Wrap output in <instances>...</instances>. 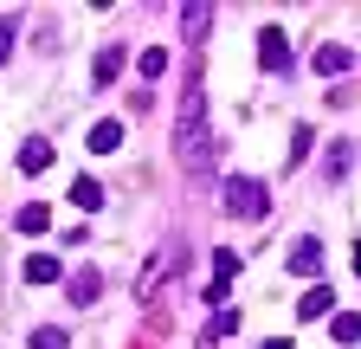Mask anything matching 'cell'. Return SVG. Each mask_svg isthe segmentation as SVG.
<instances>
[{
    "label": "cell",
    "instance_id": "cell-16",
    "mask_svg": "<svg viewBox=\"0 0 361 349\" xmlns=\"http://www.w3.org/2000/svg\"><path fill=\"white\" fill-rule=\"evenodd\" d=\"M135 71L142 78H168V46H149L142 59H135Z\"/></svg>",
    "mask_w": 361,
    "mask_h": 349
},
{
    "label": "cell",
    "instance_id": "cell-15",
    "mask_svg": "<svg viewBox=\"0 0 361 349\" xmlns=\"http://www.w3.org/2000/svg\"><path fill=\"white\" fill-rule=\"evenodd\" d=\"M97 291H104V278L90 272V266H84V272L71 278V304H97Z\"/></svg>",
    "mask_w": 361,
    "mask_h": 349
},
{
    "label": "cell",
    "instance_id": "cell-23",
    "mask_svg": "<svg viewBox=\"0 0 361 349\" xmlns=\"http://www.w3.org/2000/svg\"><path fill=\"white\" fill-rule=\"evenodd\" d=\"M258 349H290V336H271V343H258Z\"/></svg>",
    "mask_w": 361,
    "mask_h": 349
},
{
    "label": "cell",
    "instance_id": "cell-7",
    "mask_svg": "<svg viewBox=\"0 0 361 349\" xmlns=\"http://www.w3.org/2000/svg\"><path fill=\"white\" fill-rule=\"evenodd\" d=\"M316 71H323V78H342L348 65H355V52L348 46H336V39H323V46H316V59H310Z\"/></svg>",
    "mask_w": 361,
    "mask_h": 349
},
{
    "label": "cell",
    "instance_id": "cell-17",
    "mask_svg": "<svg viewBox=\"0 0 361 349\" xmlns=\"http://www.w3.org/2000/svg\"><path fill=\"white\" fill-rule=\"evenodd\" d=\"M45 227H52V213H45L39 201H26L20 207V233H45Z\"/></svg>",
    "mask_w": 361,
    "mask_h": 349
},
{
    "label": "cell",
    "instance_id": "cell-5",
    "mask_svg": "<svg viewBox=\"0 0 361 349\" xmlns=\"http://www.w3.org/2000/svg\"><path fill=\"white\" fill-rule=\"evenodd\" d=\"M284 266H290L297 278H316V272H323V239H297Z\"/></svg>",
    "mask_w": 361,
    "mask_h": 349
},
{
    "label": "cell",
    "instance_id": "cell-14",
    "mask_svg": "<svg viewBox=\"0 0 361 349\" xmlns=\"http://www.w3.org/2000/svg\"><path fill=\"white\" fill-rule=\"evenodd\" d=\"M71 201L78 207H104V182H97V174H78V182H71Z\"/></svg>",
    "mask_w": 361,
    "mask_h": 349
},
{
    "label": "cell",
    "instance_id": "cell-13",
    "mask_svg": "<svg viewBox=\"0 0 361 349\" xmlns=\"http://www.w3.org/2000/svg\"><path fill=\"white\" fill-rule=\"evenodd\" d=\"M84 143H90V149H97V155H110V149L123 143V123H116V117H104V123H97V129H90V136H84Z\"/></svg>",
    "mask_w": 361,
    "mask_h": 349
},
{
    "label": "cell",
    "instance_id": "cell-22",
    "mask_svg": "<svg viewBox=\"0 0 361 349\" xmlns=\"http://www.w3.org/2000/svg\"><path fill=\"white\" fill-rule=\"evenodd\" d=\"M13 32H20V20H0V65L13 59Z\"/></svg>",
    "mask_w": 361,
    "mask_h": 349
},
{
    "label": "cell",
    "instance_id": "cell-10",
    "mask_svg": "<svg viewBox=\"0 0 361 349\" xmlns=\"http://www.w3.org/2000/svg\"><path fill=\"white\" fill-rule=\"evenodd\" d=\"M59 278H65V266H59L52 252H32L26 259V285H59Z\"/></svg>",
    "mask_w": 361,
    "mask_h": 349
},
{
    "label": "cell",
    "instance_id": "cell-8",
    "mask_svg": "<svg viewBox=\"0 0 361 349\" xmlns=\"http://www.w3.org/2000/svg\"><path fill=\"white\" fill-rule=\"evenodd\" d=\"M116 78H123V46H104L97 65H90V84H97V91H110Z\"/></svg>",
    "mask_w": 361,
    "mask_h": 349
},
{
    "label": "cell",
    "instance_id": "cell-21",
    "mask_svg": "<svg viewBox=\"0 0 361 349\" xmlns=\"http://www.w3.org/2000/svg\"><path fill=\"white\" fill-rule=\"evenodd\" d=\"M32 349H71V336H65V330H52V324H45V330H32Z\"/></svg>",
    "mask_w": 361,
    "mask_h": 349
},
{
    "label": "cell",
    "instance_id": "cell-1",
    "mask_svg": "<svg viewBox=\"0 0 361 349\" xmlns=\"http://www.w3.org/2000/svg\"><path fill=\"white\" fill-rule=\"evenodd\" d=\"M174 162L188 168V174H207V162H213V129H207V84H200V71H188V84H180Z\"/></svg>",
    "mask_w": 361,
    "mask_h": 349
},
{
    "label": "cell",
    "instance_id": "cell-11",
    "mask_svg": "<svg viewBox=\"0 0 361 349\" xmlns=\"http://www.w3.org/2000/svg\"><path fill=\"white\" fill-rule=\"evenodd\" d=\"M348 162H355V149H348V143H329V155H323V182H329V188L348 174Z\"/></svg>",
    "mask_w": 361,
    "mask_h": 349
},
{
    "label": "cell",
    "instance_id": "cell-18",
    "mask_svg": "<svg viewBox=\"0 0 361 349\" xmlns=\"http://www.w3.org/2000/svg\"><path fill=\"white\" fill-rule=\"evenodd\" d=\"M213 278H219V285H233V278H239V252H226V246H219V252H213Z\"/></svg>",
    "mask_w": 361,
    "mask_h": 349
},
{
    "label": "cell",
    "instance_id": "cell-3",
    "mask_svg": "<svg viewBox=\"0 0 361 349\" xmlns=\"http://www.w3.org/2000/svg\"><path fill=\"white\" fill-rule=\"evenodd\" d=\"M258 65H264V71H278V78L290 71V39H284L278 26H264V32H258Z\"/></svg>",
    "mask_w": 361,
    "mask_h": 349
},
{
    "label": "cell",
    "instance_id": "cell-24",
    "mask_svg": "<svg viewBox=\"0 0 361 349\" xmlns=\"http://www.w3.org/2000/svg\"><path fill=\"white\" fill-rule=\"evenodd\" d=\"M355 272H361V246H355Z\"/></svg>",
    "mask_w": 361,
    "mask_h": 349
},
{
    "label": "cell",
    "instance_id": "cell-9",
    "mask_svg": "<svg viewBox=\"0 0 361 349\" xmlns=\"http://www.w3.org/2000/svg\"><path fill=\"white\" fill-rule=\"evenodd\" d=\"M20 168L26 174H45V168H52V143H45V136H26L20 143Z\"/></svg>",
    "mask_w": 361,
    "mask_h": 349
},
{
    "label": "cell",
    "instance_id": "cell-2",
    "mask_svg": "<svg viewBox=\"0 0 361 349\" xmlns=\"http://www.w3.org/2000/svg\"><path fill=\"white\" fill-rule=\"evenodd\" d=\"M219 201H226V213H233V220H264V213H271V188L252 182V174H233V182L219 188Z\"/></svg>",
    "mask_w": 361,
    "mask_h": 349
},
{
    "label": "cell",
    "instance_id": "cell-12",
    "mask_svg": "<svg viewBox=\"0 0 361 349\" xmlns=\"http://www.w3.org/2000/svg\"><path fill=\"white\" fill-rule=\"evenodd\" d=\"M297 317H303V324H316V317H329V285H316V291H303V297H297Z\"/></svg>",
    "mask_w": 361,
    "mask_h": 349
},
{
    "label": "cell",
    "instance_id": "cell-6",
    "mask_svg": "<svg viewBox=\"0 0 361 349\" xmlns=\"http://www.w3.org/2000/svg\"><path fill=\"white\" fill-rule=\"evenodd\" d=\"M207 32H213V7H207V0H194V7H180V39H188V46H200Z\"/></svg>",
    "mask_w": 361,
    "mask_h": 349
},
{
    "label": "cell",
    "instance_id": "cell-20",
    "mask_svg": "<svg viewBox=\"0 0 361 349\" xmlns=\"http://www.w3.org/2000/svg\"><path fill=\"white\" fill-rule=\"evenodd\" d=\"M310 143H316V129H310V123H297V129H290V162H303V155H310Z\"/></svg>",
    "mask_w": 361,
    "mask_h": 349
},
{
    "label": "cell",
    "instance_id": "cell-19",
    "mask_svg": "<svg viewBox=\"0 0 361 349\" xmlns=\"http://www.w3.org/2000/svg\"><path fill=\"white\" fill-rule=\"evenodd\" d=\"M329 336H336V343H361V317H355V311H342V317L329 324Z\"/></svg>",
    "mask_w": 361,
    "mask_h": 349
},
{
    "label": "cell",
    "instance_id": "cell-4",
    "mask_svg": "<svg viewBox=\"0 0 361 349\" xmlns=\"http://www.w3.org/2000/svg\"><path fill=\"white\" fill-rule=\"evenodd\" d=\"M226 336H239V311H213L194 349H226Z\"/></svg>",
    "mask_w": 361,
    "mask_h": 349
}]
</instances>
